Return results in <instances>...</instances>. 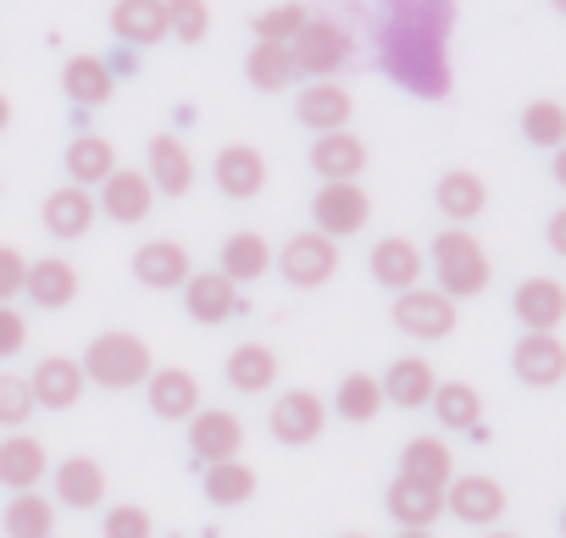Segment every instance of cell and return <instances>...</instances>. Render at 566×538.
<instances>
[{
	"mask_svg": "<svg viewBox=\"0 0 566 538\" xmlns=\"http://www.w3.org/2000/svg\"><path fill=\"white\" fill-rule=\"evenodd\" d=\"M378 411H384V383L367 378V372H350L339 383V416L345 422H373Z\"/></svg>",
	"mask_w": 566,
	"mask_h": 538,
	"instance_id": "ab89813d",
	"label": "cell"
},
{
	"mask_svg": "<svg viewBox=\"0 0 566 538\" xmlns=\"http://www.w3.org/2000/svg\"><path fill=\"white\" fill-rule=\"evenodd\" d=\"M150 200H156V183L145 172H106V217L117 222H145L150 217Z\"/></svg>",
	"mask_w": 566,
	"mask_h": 538,
	"instance_id": "ffe728a7",
	"label": "cell"
},
{
	"mask_svg": "<svg viewBox=\"0 0 566 538\" xmlns=\"http://www.w3.org/2000/svg\"><path fill=\"white\" fill-rule=\"evenodd\" d=\"M272 378H277V356L266 345H239L228 356V383L239 394H261V389H272Z\"/></svg>",
	"mask_w": 566,
	"mask_h": 538,
	"instance_id": "1f68e13d",
	"label": "cell"
},
{
	"mask_svg": "<svg viewBox=\"0 0 566 538\" xmlns=\"http://www.w3.org/2000/svg\"><path fill=\"white\" fill-rule=\"evenodd\" d=\"M244 73H250V84H255V89H290L301 67H295V51H290V45H272V40H261V45L250 51Z\"/></svg>",
	"mask_w": 566,
	"mask_h": 538,
	"instance_id": "836d02e7",
	"label": "cell"
},
{
	"mask_svg": "<svg viewBox=\"0 0 566 538\" xmlns=\"http://www.w3.org/2000/svg\"><path fill=\"white\" fill-rule=\"evenodd\" d=\"M367 266H373V278L384 289H411L422 278V250L411 239H384V244H373V261Z\"/></svg>",
	"mask_w": 566,
	"mask_h": 538,
	"instance_id": "ac0fdd59",
	"label": "cell"
},
{
	"mask_svg": "<svg viewBox=\"0 0 566 538\" xmlns=\"http://www.w3.org/2000/svg\"><path fill=\"white\" fill-rule=\"evenodd\" d=\"M439 510H444V488L417 483V477H395V483H389V516H395L400 527H433Z\"/></svg>",
	"mask_w": 566,
	"mask_h": 538,
	"instance_id": "e0dca14e",
	"label": "cell"
},
{
	"mask_svg": "<svg viewBox=\"0 0 566 538\" xmlns=\"http://www.w3.org/2000/svg\"><path fill=\"white\" fill-rule=\"evenodd\" d=\"M0 527H7V538H51V527H56V510H51V499H40L34 488H18V499L7 505Z\"/></svg>",
	"mask_w": 566,
	"mask_h": 538,
	"instance_id": "f546056e",
	"label": "cell"
},
{
	"mask_svg": "<svg viewBox=\"0 0 566 538\" xmlns=\"http://www.w3.org/2000/svg\"><path fill=\"white\" fill-rule=\"evenodd\" d=\"M549 7H555V12H560V18H566V0H549Z\"/></svg>",
	"mask_w": 566,
	"mask_h": 538,
	"instance_id": "816d5d0a",
	"label": "cell"
},
{
	"mask_svg": "<svg viewBox=\"0 0 566 538\" xmlns=\"http://www.w3.org/2000/svg\"><path fill=\"white\" fill-rule=\"evenodd\" d=\"M222 273H228L233 284H250V278L266 273V244H261V233H233V239L222 244Z\"/></svg>",
	"mask_w": 566,
	"mask_h": 538,
	"instance_id": "f35d334b",
	"label": "cell"
},
{
	"mask_svg": "<svg viewBox=\"0 0 566 538\" xmlns=\"http://www.w3.org/2000/svg\"><path fill=\"white\" fill-rule=\"evenodd\" d=\"M544 233H549V250H555V255H566V205L549 217V228H544Z\"/></svg>",
	"mask_w": 566,
	"mask_h": 538,
	"instance_id": "7dc6e473",
	"label": "cell"
},
{
	"mask_svg": "<svg viewBox=\"0 0 566 538\" xmlns=\"http://www.w3.org/2000/svg\"><path fill=\"white\" fill-rule=\"evenodd\" d=\"M549 172H555V183L566 189V139L555 145V156H549Z\"/></svg>",
	"mask_w": 566,
	"mask_h": 538,
	"instance_id": "c3c4849f",
	"label": "cell"
},
{
	"mask_svg": "<svg viewBox=\"0 0 566 538\" xmlns=\"http://www.w3.org/2000/svg\"><path fill=\"white\" fill-rule=\"evenodd\" d=\"M150 183H156L161 194H172V200L195 183V161H189V150H184L172 134L150 139Z\"/></svg>",
	"mask_w": 566,
	"mask_h": 538,
	"instance_id": "4316f807",
	"label": "cell"
},
{
	"mask_svg": "<svg viewBox=\"0 0 566 538\" xmlns=\"http://www.w3.org/2000/svg\"><path fill=\"white\" fill-rule=\"evenodd\" d=\"M23 339H29L23 317H18L7 300H0V361H7V356H18V350H23Z\"/></svg>",
	"mask_w": 566,
	"mask_h": 538,
	"instance_id": "bcb514c9",
	"label": "cell"
},
{
	"mask_svg": "<svg viewBox=\"0 0 566 538\" xmlns=\"http://www.w3.org/2000/svg\"><path fill=\"white\" fill-rule=\"evenodd\" d=\"M489 538H516V532H489Z\"/></svg>",
	"mask_w": 566,
	"mask_h": 538,
	"instance_id": "db71d44e",
	"label": "cell"
},
{
	"mask_svg": "<svg viewBox=\"0 0 566 538\" xmlns=\"http://www.w3.org/2000/svg\"><path fill=\"white\" fill-rule=\"evenodd\" d=\"M184 306H189L195 323L217 328V323H228L239 312V284L228 273H189L184 278Z\"/></svg>",
	"mask_w": 566,
	"mask_h": 538,
	"instance_id": "8fae6325",
	"label": "cell"
},
{
	"mask_svg": "<svg viewBox=\"0 0 566 538\" xmlns=\"http://www.w3.org/2000/svg\"><path fill=\"white\" fill-rule=\"evenodd\" d=\"M23 289H29L45 312H56V306H73V295H78V273H73V261L51 255V261H34V266H29Z\"/></svg>",
	"mask_w": 566,
	"mask_h": 538,
	"instance_id": "603a6c76",
	"label": "cell"
},
{
	"mask_svg": "<svg viewBox=\"0 0 566 538\" xmlns=\"http://www.w3.org/2000/svg\"><path fill=\"white\" fill-rule=\"evenodd\" d=\"M106 172H112V145H106V139L84 134V139H73V145H67V178H73L78 189L106 183Z\"/></svg>",
	"mask_w": 566,
	"mask_h": 538,
	"instance_id": "8d00e7d4",
	"label": "cell"
},
{
	"mask_svg": "<svg viewBox=\"0 0 566 538\" xmlns=\"http://www.w3.org/2000/svg\"><path fill=\"white\" fill-rule=\"evenodd\" d=\"M428 405H433V411H439V422H444V428H455V433H472V428H478V416H483V400H478V389H472V383H439Z\"/></svg>",
	"mask_w": 566,
	"mask_h": 538,
	"instance_id": "e575fe53",
	"label": "cell"
},
{
	"mask_svg": "<svg viewBox=\"0 0 566 538\" xmlns=\"http://www.w3.org/2000/svg\"><path fill=\"white\" fill-rule=\"evenodd\" d=\"M433 200H439V211H444L450 222H472V217L489 205V189H483L478 172H444L439 189H433Z\"/></svg>",
	"mask_w": 566,
	"mask_h": 538,
	"instance_id": "83f0119b",
	"label": "cell"
},
{
	"mask_svg": "<svg viewBox=\"0 0 566 538\" xmlns=\"http://www.w3.org/2000/svg\"><path fill=\"white\" fill-rule=\"evenodd\" d=\"M511 367H516V378L527 383V389H555L560 378H566V345L555 339V334H522L516 339V350H511Z\"/></svg>",
	"mask_w": 566,
	"mask_h": 538,
	"instance_id": "52a82bcc",
	"label": "cell"
},
{
	"mask_svg": "<svg viewBox=\"0 0 566 538\" xmlns=\"http://www.w3.org/2000/svg\"><path fill=\"white\" fill-rule=\"evenodd\" d=\"M522 139L538 145V150H555L566 139V106L560 101H527L522 112Z\"/></svg>",
	"mask_w": 566,
	"mask_h": 538,
	"instance_id": "74e56055",
	"label": "cell"
},
{
	"mask_svg": "<svg viewBox=\"0 0 566 538\" xmlns=\"http://www.w3.org/2000/svg\"><path fill=\"white\" fill-rule=\"evenodd\" d=\"M345 538H367V532H345Z\"/></svg>",
	"mask_w": 566,
	"mask_h": 538,
	"instance_id": "11a10c76",
	"label": "cell"
},
{
	"mask_svg": "<svg viewBox=\"0 0 566 538\" xmlns=\"http://www.w3.org/2000/svg\"><path fill=\"white\" fill-rule=\"evenodd\" d=\"M312 217H317V233L339 239V233H361V222L373 217V205H367V194L350 178H328V189L317 194Z\"/></svg>",
	"mask_w": 566,
	"mask_h": 538,
	"instance_id": "9c48e42d",
	"label": "cell"
},
{
	"mask_svg": "<svg viewBox=\"0 0 566 538\" xmlns=\"http://www.w3.org/2000/svg\"><path fill=\"white\" fill-rule=\"evenodd\" d=\"M134 278H139L145 289H172V284H184V278H189V255H184V244H172V239H150V244H139V255H134Z\"/></svg>",
	"mask_w": 566,
	"mask_h": 538,
	"instance_id": "4fadbf2b",
	"label": "cell"
},
{
	"mask_svg": "<svg viewBox=\"0 0 566 538\" xmlns=\"http://www.w3.org/2000/svg\"><path fill=\"white\" fill-rule=\"evenodd\" d=\"M12 123V106H7V95H0V128H7Z\"/></svg>",
	"mask_w": 566,
	"mask_h": 538,
	"instance_id": "f907efd6",
	"label": "cell"
},
{
	"mask_svg": "<svg viewBox=\"0 0 566 538\" xmlns=\"http://www.w3.org/2000/svg\"><path fill=\"white\" fill-rule=\"evenodd\" d=\"M433 389H439V378H433V367H428L422 356L395 361V367H389V378H384V400H395L400 411L428 405V400H433Z\"/></svg>",
	"mask_w": 566,
	"mask_h": 538,
	"instance_id": "7402d4cb",
	"label": "cell"
},
{
	"mask_svg": "<svg viewBox=\"0 0 566 538\" xmlns=\"http://www.w3.org/2000/svg\"><path fill=\"white\" fill-rule=\"evenodd\" d=\"M323 422H328V405L312 389H290V394L272 405V416H266V428H272L277 444H312L323 433Z\"/></svg>",
	"mask_w": 566,
	"mask_h": 538,
	"instance_id": "ba28073f",
	"label": "cell"
},
{
	"mask_svg": "<svg viewBox=\"0 0 566 538\" xmlns=\"http://www.w3.org/2000/svg\"><path fill=\"white\" fill-rule=\"evenodd\" d=\"M290 51H295V67H301V73H317V78H328L334 67L350 62V40H345L339 23H306V29L290 40Z\"/></svg>",
	"mask_w": 566,
	"mask_h": 538,
	"instance_id": "30bf717a",
	"label": "cell"
},
{
	"mask_svg": "<svg viewBox=\"0 0 566 538\" xmlns=\"http://www.w3.org/2000/svg\"><path fill=\"white\" fill-rule=\"evenodd\" d=\"M56 499L73 505V510L101 505V499H106V472H101L95 461H84V455L62 461V466H56Z\"/></svg>",
	"mask_w": 566,
	"mask_h": 538,
	"instance_id": "cb8c5ba5",
	"label": "cell"
},
{
	"mask_svg": "<svg viewBox=\"0 0 566 538\" xmlns=\"http://www.w3.org/2000/svg\"><path fill=\"white\" fill-rule=\"evenodd\" d=\"M395 538H433L428 527H406V532H395Z\"/></svg>",
	"mask_w": 566,
	"mask_h": 538,
	"instance_id": "681fc988",
	"label": "cell"
},
{
	"mask_svg": "<svg viewBox=\"0 0 566 538\" xmlns=\"http://www.w3.org/2000/svg\"><path fill=\"white\" fill-rule=\"evenodd\" d=\"M301 29H306V12L301 7H272L266 18H255V34L272 40V45H290Z\"/></svg>",
	"mask_w": 566,
	"mask_h": 538,
	"instance_id": "7bdbcfd3",
	"label": "cell"
},
{
	"mask_svg": "<svg viewBox=\"0 0 566 538\" xmlns=\"http://www.w3.org/2000/svg\"><path fill=\"white\" fill-rule=\"evenodd\" d=\"M45 477V444L29 439V433H12L0 444V483L7 488H34Z\"/></svg>",
	"mask_w": 566,
	"mask_h": 538,
	"instance_id": "d4e9b609",
	"label": "cell"
},
{
	"mask_svg": "<svg viewBox=\"0 0 566 538\" xmlns=\"http://www.w3.org/2000/svg\"><path fill=\"white\" fill-rule=\"evenodd\" d=\"M101 532L106 538H150V516L139 505H117V510H106V527Z\"/></svg>",
	"mask_w": 566,
	"mask_h": 538,
	"instance_id": "ee69618b",
	"label": "cell"
},
{
	"mask_svg": "<svg viewBox=\"0 0 566 538\" xmlns=\"http://www.w3.org/2000/svg\"><path fill=\"white\" fill-rule=\"evenodd\" d=\"M112 29H117V40H128V45H156V40H167V0H117Z\"/></svg>",
	"mask_w": 566,
	"mask_h": 538,
	"instance_id": "d6986e66",
	"label": "cell"
},
{
	"mask_svg": "<svg viewBox=\"0 0 566 538\" xmlns=\"http://www.w3.org/2000/svg\"><path fill=\"white\" fill-rule=\"evenodd\" d=\"M255 494V472L244 461H211L206 466V499L211 505H244Z\"/></svg>",
	"mask_w": 566,
	"mask_h": 538,
	"instance_id": "d590c367",
	"label": "cell"
},
{
	"mask_svg": "<svg viewBox=\"0 0 566 538\" xmlns=\"http://www.w3.org/2000/svg\"><path fill=\"white\" fill-rule=\"evenodd\" d=\"M277 266H283V278H290V284L317 289V284H328V278H334L339 255H334V239H328V233H295L290 244H283Z\"/></svg>",
	"mask_w": 566,
	"mask_h": 538,
	"instance_id": "277c9868",
	"label": "cell"
},
{
	"mask_svg": "<svg viewBox=\"0 0 566 538\" xmlns=\"http://www.w3.org/2000/svg\"><path fill=\"white\" fill-rule=\"evenodd\" d=\"M62 89H67V101H78V106H101V101H112V67L95 62V56H73V62L62 67Z\"/></svg>",
	"mask_w": 566,
	"mask_h": 538,
	"instance_id": "4dcf8cb0",
	"label": "cell"
},
{
	"mask_svg": "<svg viewBox=\"0 0 566 538\" xmlns=\"http://www.w3.org/2000/svg\"><path fill=\"white\" fill-rule=\"evenodd\" d=\"M167 34L178 40H206V0H167Z\"/></svg>",
	"mask_w": 566,
	"mask_h": 538,
	"instance_id": "b9f144b4",
	"label": "cell"
},
{
	"mask_svg": "<svg viewBox=\"0 0 566 538\" xmlns=\"http://www.w3.org/2000/svg\"><path fill=\"white\" fill-rule=\"evenodd\" d=\"M45 228H51L56 239H84V233L95 228V200H90L78 183L51 189V200H45Z\"/></svg>",
	"mask_w": 566,
	"mask_h": 538,
	"instance_id": "44dd1931",
	"label": "cell"
},
{
	"mask_svg": "<svg viewBox=\"0 0 566 538\" xmlns=\"http://www.w3.org/2000/svg\"><path fill=\"white\" fill-rule=\"evenodd\" d=\"M211 172H217V189L233 194V200H250V194L266 183V161H261V150H250V145H228V150H217Z\"/></svg>",
	"mask_w": 566,
	"mask_h": 538,
	"instance_id": "5bb4252c",
	"label": "cell"
},
{
	"mask_svg": "<svg viewBox=\"0 0 566 538\" xmlns=\"http://www.w3.org/2000/svg\"><path fill=\"white\" fill-rule=\"evenodd\" d=\"M395 328L411 334V339H444L455 328V300L444 289H400L395 300Z\"/></svg>",
	"mask_w": 566,
	"mask_h": 538,
	"instance_id": "3957f363",
	"label": "cell"
},
{
	"mask_svg": "<svg viewBox=\"0 0 566 538\" xmlns=\"http://www.w3.org/2000/svg\"><path fill=\"white\" fill-rule=\"evenodd\" d=\"M450 472H455V461H450V444H439V439H411L406 455H400V477H417V483L444 488Z\"/></svg>",
	"mask_w": 566,
	"mask_h": 538,
	"instance_id": "d6a6232c",
	"label": "cell"
},
{
	"mask_svg": "<svg viewBox=\"0 0 566 538\" xmlns=\"http://www.w3.org/2000/svg\"><path fill=\"white\" fill-rule=\"evenodd\" d=\"M29 416H34V389H29V378L0 372V422H7V428H23Z\"/></svg>",
	"mask_w": 566,
	"mask_h": 538,
	"instance_id": "60d3db41",
	"label": "cell"
},
{
	"mask_svg": "<svg viewBox=\"0 0 566 538\" xmlns=\"http://www.w3.org/2000/svg\"><path fill=\"white\" fill-rule=\"evenodd\" d=\"M560 538H566V510H560Z\"/></svg>",
	"mask_w": 566,
	"mask_h": 538,
	"instance_id": "f5cc1de1",
	"label": "cell"
},
{
	"mask_svg": "<svg viewBox=\"0 0 566 538\" xmlns=\"http://www.w3.org/2000/svg\"><path fill=\"white\" fill-rule=\"evenodd\" d=\"M444 510L461 516V521H472V527H489V521L505 516V488H500L494 477H483V472L450 477V483H444Z\"/></svg>",
	"mask_w": 566,
	"mask_h": 538,
	"instance_id": "5b68a950",
	"label": "cell"
},
{
	"mask_svg": "<svg viewBox=\"0 0 566 538\" xmlns=\"http://www.w3.org/2000/svg\"><path fill=\"white\" fill-rule=\"evenodd\" d=\"M433 266H439V289L450 300H467V295H483L489 289V255H483V244L461 222L433 239Z\"/></svg>",
	"mask_w": 566,
	"mask_h": 538,
	"instance_id": "6da1fadb",
	"label": "cell"
},
{
	"mask_svg": "<svg viewBox=\"0 0 566 538\" xmlns=\"http://www.w3.org/2000/svg\"><path fill=\"white\" fill-rule=\"evenodd\" d=\"M361 167H367V150H361L350 134H339V128L312 145V172H317V178H356Z\"/></svg>",
	"mask_w": 566,
	"mask_h": 538,
	"instance_id": "f1b7e54d",
	"label": "cell"
},
{
	"mask_svg": "<svg viewBox=\"0 0 566 538\" xmlns=\"http://www.w3.org/2000/svg\"><path fill=\"white\" fill-rule=\"evenodd\" d=\"M29 389H34V405L67 411V405H78V394H84V367L67 361V356H51V361H40V372L29 378Z\"/></svg>",
	"mask_w": 566,
	"mask_h": 538,
	"instance_id": "9a60e30c",
	"label": "cell"
},
{
	"mask_svg": "<svg viewBox=\"0 0 566 538\" xmlns=\"http://www.w3.org/2000/svg\"><path fill=\"white\" fill-rule=\"evenodd\" d=\"M145 389H150V411H156V416H167V422H178V416H195V411H200V383H195L184 367H161V372H150V378H145Z\"/></svg>",
	"mask_w": 566,
	"mask_h": 538,
	"instance_id": "2e32d148",
	"label": "cell"
},
{
	"mask_svg": "<svg viewBox=\"0 0 566 538\" xmlns=\"http://www.w3.org/2000/svg\"><path fill=\"white\" fill-rule=\"evenodd\" d=\"M350 89H339V84H312L306 95H301V123L306 128H317V134H334V128H345L350 123Z\"/></svg>",
	"mask_w": 566,
	"mask_h": 538,
	"instance_id": "484cf974",
	"label": "cell"
},
{
	"mask_svg": "<svg viewBox=\"0 0 566 538\" xmlns=\"http://www.w3.org/2000/svg\"><path fill=\"white\" fill-rule=\"evenodd\" d=\"M23 278H29V261L12 244H0V300H12L23 289Z\"/></svg>",
	"mask_w": 566,
	"mask_h": 538,
	"instance_id": "f6af8a7d",
	"label": "cell"
},
{
	"mask_svg": "<svg viewBox=\"0 0 566 538\" xmlns=\"http://www.w3.org/2000/svg\"><path fill=\"white\" fill-rule=\"evenodd\" d=\"M511 312L522 328L533 334H555L566 323V284L560 278H522L516 295H511Z\"/></svg>",
	"mask_w": 566,
	"mask_h": 538,
	"instance_id": "8992f818",
	"label": "cell"
},
{
	"mask_svg": "<svg viewBox=\"0 0 566 538\" xmlns=\"http://www.w3.org/2000/svg\"><path fill=\"white\" fill-rule=\"evenodd\" d=\"M244 444V428L233 411H195L189 416V450L211 466V461H233Z\"/></svg>",
	"mask_w": 566,
	"mask_h": 538,
	"instance_id": "7c38bea8",
	"label": "cell"
},
{
	"mask_svg": "<svg viewBox=\"0 0 566 538\" xmlns=\"http://www.w3.org/2000/svg\"><path fill=\"white\" fill-rule=\"evenodd\" d=\"M84 378L101 389H134L150 378V350L134 334H101L84 356Z\"/></svg>",
	"mask_w": 566,
	"mask_h": 538,
	"instance_id": "7a4b0ae2",
	"label": "cell"
}]
</instances>
